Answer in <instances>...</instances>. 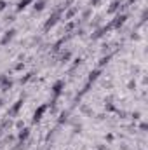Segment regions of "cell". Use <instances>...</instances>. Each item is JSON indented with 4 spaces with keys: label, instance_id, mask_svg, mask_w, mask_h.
Segmentation results:
<instances>
[{
    "label": "cell",
    "instance_id": "cell-1",
    "mask_svg": "<svg viewBox=\"0 0 148 150\" xmlns=\"http://www.w3.org/2000/svg\"><path fill=\"white\" fill-rule=\"evenodd\" d=\"M59 16H61V14H59V11H56V12H54V14H52V16H51V18H49L47 21H45V25H44V30L47 32L49 28H52V26L56 25V21L59 19Z\"/></svg>",
    "mask_w": 148,
    "mask_h": 150
},
{
    "label": "cell",
    "instance_id": "cell-2",
    "mask_svg": "<svg viewBox=\"0 0 148 150\" xmlns=\"http://www.w3.org/2000/svg\"><path fill=\"white\" fill-rule=\"evenodd\" d=\"M11 87H12V80H11L9 77L2 75V80H0V91H2V93H7Z\"/></svg>",
    "mask_w": 148,
    "mask_h": 150
},
{
    "label": "cell",
    "instance_id": "cell-3",
    "mask_svg": "<svg viewBox=\"0 0 148 150\" xmlns=\"http://www.w3.org/2000/svg\"><path fill=\"white\" fill-rule=\"evenodd\" d=\"M14 35H16V30H14V28H11V30H7V32L4 33V37L0 38V44H2V45H5V44H9V42H11V40L14 38Z\"/></svg>",
    "mask_w": 148,
    "mask_h": 150
},
{
    "label": "cell",
    "instance_id": "cell-4",
    "mask_svg": "<svg viewBox=\"0 0 148 150\" xmlns=\"http://www.w3.org/2000/svg\"><path fill=\"white\" fill-rule=\"evenodd\" d=\"M125 19H127V14H118V16L111 21V28H120V26L125 23Z\"/></svg>",
    "mask_w": 148,
    "mask_h": 150
},
{
    "label": "cell",
    "instance_id": "cell-5",
    "mask_svg": "<svg viewBox=\"0 0 148 150\" xmlns=\"http://www.w3.org/2000/svg\"><path fill=\"white\" fill-rule=\"evenodd\" d=\"M45 110H47V105H40V107H38L37 110L33 112V124H37L38 120L42 119V115L45 113Z\"/></svg>",
    "mask_w": 148,
    "mask_h": 150
},
{
    "label": "cell",
    "instance_id": "cell-6",
    "mask_svg": "<svg viewBox=\"0 0 148 150\" xmlns=\"http://www.w3.org/2000/svg\"><path fill=\"white\" fill-rule=\"evenodd\" d=\"M63 87H65V82H63V80H58V82H54V86H52V94H54V100H56V98L61 94Z\"/></svg>",
    "mask_w": 148,
    "mask_h": 150
},
{
    "label": "cell",
    "instance_id": "cell-7",
    "mask_svg": "<svg viewBox=\"0 0 148 150\" xmlns=\"http://www.w3.org/2000/svg\"><path fill=\"white\" fill-rule=\"evenodd\" d=\"M21 107H23V100H18V101L12 105V108L9 110V115H11V117H16V115L19 113V110H21Z\"/></svg>",
    "mask_w": 148,
    "mask_h": 150
},
{
    "label": "cell",
    "instance_id": "cell-8",
    "mask_svg": "<svg viewBox=\"0 0 148 150\" xmlns=\"http://www.w3.org/2000/svg\"><path fill=\"white\" fill-rule=\"evenodd\" d=\"M45 4H47V0H37V2H33V11H35V12L44 11V9H45Z\"/></svg>",
    "mask_w": 148,
    "mask_h": 150
},
{
    "label": "cell",
    "instance_id": "cell-9",
    "mask_svg": "<svg viewBox=\"0 0 148 150\" xmlns=\"http://www.w3.org/2000/svg\"><path fill=\"white\" fill-rule=\"evenodd\" d=\"M28 136H30V129L28 127H23L19 131V134H18V140L19 142H25V140H28Z\"/></svg>",
    "mask_w": 148,
    "mask_h": 150
},
{
    "label": "cell",
    "instance_id": "cell-10",
    "mask_svg": "<svg viewBox=\"0 0 148 150\" xmlns=\"http://www.w3.org/2000/svg\"><path fill=\"white\" fill-rule=\"evenodd\" d=\"M68 117H70V110H63V112L59 113V119H58V124H65V122L68 120Z\"/></svg>",
    "mask_w": 148,
    "mask_h": 150
},
{
    "label": "cell",
    "instance_id": "cell-11",
    "mask_svg": "<svg viewBox=\"0 0 148 150\" xmlns=\"http://www.w3.org/2000/svg\"><path fill=\"white\" fill-rule=\"evenodd\" d=\"M120 2H122V0H113V2H111V5L108 7V11H106V12H108V14H113V12H115V11L120 7Z\"/></svg>",
    "mask_w": 148,
    "mask_h": 150
},
{
    "label": "cell",
    "instance_id": "cell-12",
    "mask_svg": "<svg viewBox=\"0 0 148 150\" xmlns=\"http://www.w3.org/2000/svg\"><path fill=\"white\" fill-rule=\"evenodd\" d=\"M32 2H33V0H19V2H18V7H16V11H18V12H19V11H23V9H25V7H28Z\"/></svg>",
    "mask_w": 148,
    "mask_h": 150
},
{
    "label": "cell",
    "instance_id": "cell-13",
    "mask_svg": "<svg viewBox=\"0 0 148 150\" xmlns=\"http://www.w3.org/2000/svg\"><path fill=\"white\" fill-rule=\"evenodd\" d=\"M99 75H101V70H92V72L89 74V77H87V82H91V84H92Z\"/></svg>",
    "mask_w": 148,
    "mask_h": 150
},
{
    "label": "cell",
    "instance_id": "cell-14",
    "mask_svg": "<svg viewBox=\"0 0 148 150\" xmlns=\"http://www.w3.org/2000/svg\"><path fill=\"white\" fill-rule=\"evenodd\" d=\"M77 11H78V9H77V7H72V9H70V11H68V12H66V14H65V19H66V21H70V19H72V18H73L75 14H77Z\"/></svg>",
    "mask_w": 148,
    "mask_h": 150
},
{
    "label": "cell",
    "instance_id": "cell-15",
    "mask_svg": "<svg viewBox=\"0 0 148 150\" xmlns=\"http://www.w3.org/2000/svg\"><path fill=\"white\" fill-rule=\"evenodd\" d=\"M108 61H110V56H103V58H101V59L98 61V65H99V67H105V65H106Z\"/></svg>",
    "mask_w": 148,
    "mask_h": 150
},
{
    "label": "cell",
    "instance_id": "cell-16",
    "mask_svg": "<svg viewBox=\"0 0 148 150\" xmlns=\"http://www.w3.org/2000/svg\"><path fill=\"white\" fill-rule=\"evenodd\" d=\"M32 77H33V72H30V74H26L25 77H23V79H21V84H26V82H28V80H30Z\"/></svg>",
    "mask_w": 148,
    "mask_h": 150
},
{
    "label": "cell",
    "instance_id": "cell-17",
    "mask_svg": "<svg viewBox=\"0 0 148 150\" xmlns=\"http://www.w3.org/2000/svg\"><path fill=\"white\" fill-rule=\"evenodd\" d=\"M70 56H72V52H70V51H66V52H63L61 59H63V61H68V59H70Z\"/></svg>",
    "mask_w": 148,
    "mask_h": 150
},
{
    "label": "cell",
    "instance_id": "cell-18",
    "mask_svg": "<svg viewBox=\"0 0 148 150\" xmlns=\"http://www.w3.org/2000/svg\"><path fill=\"white\" fill-rule=\"evenodd\" d=\"M105 108H106V112H115V107H113L111 103H106V105H105Z\"/></svg>",
    "mask_w": 148,
    "mask_h": 150
},
{
    "label": "cell",
    "instance_id": "cell-19",
    "mask_svg": "<svg viewBox=\"0 0 148 150\" xmlns=\"http://www.w3.org/2000/svg\"><path fill=\"white\" fill-rule=\"evenodd\" d=\"M73 26H75V23H73V21H70V23L66 25V28H65V30H66V32H70V30H73Z\"/></svg>",
    "mask_w": 148,
    "mask_h": 150
},
{
    "label": "cell",
    "instance_id": "cell-20",
    "mask_svg": "<svg viewBox=\"0 0 148 150\" xmlns=\"http://www.w3.org/2000/svg\"><path fill=\"white\" fill-rule=\"evenodd\" d=\"M89 16H91V9H87V11H85V12L82 14V18H84V19H87Z\"/></svg>",
    "mask_w": 148,
    "mask_h": 150
},
{
    "label": "cell",
    "instance_id": "cell-21",
    "mask_svg": "<svg viewBox=\"0 0 148 150\" xmlns=\"http://www.w3.org/2000/svg\"><path fill=\"white\" fill-rule=\"evenodd\" d=\"M14 21V16L11 14V16H5V23H12Z\"/></svg>",
    "mask_w": 148,
    "mask_h": 150
},
{
    "label": "cell",
    "instance_id": "cell-22",
    "mask_svg": "<svg viewBox=\"0 0 148 150\" xmlns=\"http://www.w3.org/2000/svg\"><path fill=\"white\" fill-rule=\"evenodd\" d=\"M5 7H7V2L5 0H0V11H4Z\"/></svg>",
    "mask_w": 148,
    "mask_h": 150
},
{
    "label": "cell",
    "instance_id": "cell-23",
    "mask_svg": "<svg viewBox=\"0 0 148 150\" xmlns=\"http://www.w3.org/2000/svg\"><path fill=\"white\" fill-rule=\"evenodd\" d=\"M23 67H25V63H23V61H19V63L16 65V70H23Z\"/></svg>",
    "mask_w": 148,
    "mask_h": 150
},
{
    "label": "cell",
    "instance_id": "cell-24",
    "mask_svg": "<svg viewBox=\"0 0 148 150\" xmlns=\"http://www.w3.org/2000/svg\"><path fill=\"white\" fill-rule=\"evenodd\" d=\"M16 127H18V129H23V120H18V122H16Z\"/></svg>",
    "mask_w": 148,
    "mask_h": 150
},
{
    "label": "cell",
    "instance_id": "cell-25",
    "mask_svg": "<svg viewBox=\"0 0 148 150\" xmlns=\"http://www.w3.org/2000/svg\"><path fill=\"white\" fill-rule=\"evenodd\" d=\"M134 87H136V82H134V80H131V82H129V89H134Z\"/></svg>",
    "mask_w": 148,
    "mask_h": 150
},
{
    "label": "cell",
    "instance_id": "cell-26",
    "mask_svg": "<svg viewBox=\"0 0 148 150\" xmlns=\"http://www.w3.org/2000/svg\"><path fill=\"white\" fill-rule=\"evenodd\" d=\"M140 127H141V131H147V127H148V126H147V124H145V122H143V124H141Z\"/></svg>",
    "mask_w": 148,
    "mask_h": 150
},
{
    "label": "cell",
    "instance_id": "cell-27",
    "mask_svg": "<svg viewBox=\"0 0 148 150\" xmlns=\"http://www.w3.org/2000/svg\"><path fill=\"white\" fill-rule=\"evenodd\" d=\"M132 119H140V112H134V113H132Z\"/></svg>",
    "mask_w": 148,
    "mask_h": 150
},
{
    "label": "cell",
    "instance_id": "cell-28",
    "mask_svg": "<svg viewBox=\"0 0 148 150\" xmlns=\"http://www.w3.org/2000/svg\"><path fill=\"white\" fill-rule=\"evenodd\" d=\"M98 150H106V147H105V145H99V147H98Z\"/></svg>",
    "mask_w": 148,
    "mask_h": 150
},
{
    "label": "cell",
    "instance_id": "cell-29",
    "mask_svg": "<svg viewBox=\"0 0 148 150\" xmlns=\"http://www.w3.org/2000/svg\"><path fill=\"white\" fill-rule=\"evenodd\" d=\"M134 2H138V0H129V4H127V5H131V4H134Z\"/></svg>",
    "mask_w": 148,
    "mask_h": 150
},
{
    "label": "cell",
    "instance_id": "cell-30",
    "mask_svg": "<svg viewBox=\"0 0 148 150\" xmlns=\"http://www.w3.org/2000/svg\"><path fill=\"white\" fill-rule=\"evenodd\" d=\"M0 107H4V100L2 98H0Z\"/></svg>",
    "mask_w": 148,
    "mask_h": 150
},
{
    "label": "cell",
    "instance_id": "cell-31",
    "mask_svg": "<svg viewBox=\"0 0 148 150\" xmlns=\"http://www.w3.org/2000/svg\"><path fill=\"white\" fill-rule=\"evenodd\" d=\"M0 80H2V75H0Z\"/></svg>",
    "mask_w": 148,
    "mask_h": 150
}]
</instances>
